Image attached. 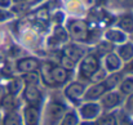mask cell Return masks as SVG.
I'll use <instances>...</instances> for the list:
<instances>
[{
	"instance_id": "16",
	"label": "cell",
	"mask_w": 133,
	"mask_h": 125,
	"mask_svg": "<svg viewBox=\"0 0 133 125\" xmlns=\"http://www.w3.org/2000/svg\"><path fill=\"white\" fill-rule=\"evenodd\" d=\"M114 26L122 30L123 32H125L127 35H131L133 32V12L127 10L119 14L114 22Z\"/></svg>"
},
{
	"instance_id": "31",
	"label": "cell",
	"mask_w": 133,
	"mask_h": 125,
	"mask_svg": "<svg viewBox=\"0 0 133 125\" xmlns=\"http://www.w3.org/2000/svg\"><path fill=\"white\" fill-rule=\"evenodd\" d=\"M80 6H85V8H93L97 3H98V0H75Z\"/></svg>"
},
{
	"instance_id": "5",
	"label": "cell",
	"mask_w": 133,
	"mask_h": 125,
	"mask_svg": "<svg viewBox=\"0 0 133 125\" xmlns=\"http://www.w3.org/2000/svg\"><path fill=\"white\" fill-rule=\"evenodd\" d=\"M87 86H88V83H84L78 79H72L63 86L62 97L66 99L69 105H71V107H78L83 102V97H84Z\"/></svg>"
},
{
	"instance_id": "8",
	"label": "cell",
	"mask_w": 133,
	"mask_h": 125,
	"mask_svg": "<svg viewBox=\"0 0 133 125\" xmlns=\"http://www.w3.org/2000/svg\"><path fill=\"white\" fill-rule=\"evenodd\" d=\"M98 102H99L103 112H112V111L122 108L123 102H124V97L115 89V90H110L106 94H103V97Z\"/></svg>"
},
{
	"instance_id": "28",
	"label": "cell",
	"mask_w": 133,
	"mask_h": 125,
	"mask_svg": "<svg viewBox=\"0 0 133 125\" xmlns=\"http://www.w3.org/2000/svg\"><path fill=\"white\" fill-rule=\"evenodd\" d=\"M110 5H114L119 9H131L133 6V0H109Z\"/></svg>"
},
{
	"instance_id": "35",
	"label": "cell",
	"mask_w": 133,
	"mask_h": 125,
	"mask_svg": "<svg viewBox=\"0 0 133 125\" xmlns=\"http://www.w3.org/2000/svg\"><path fill=\"white\" fill-rule=\"evenodd\" d=\"M12 1H13V4H25L30 0H12Z\"/></svg>"
},
{
	"instance_id": "18",
	"label": "cell",
	"mask_w": 133,
	"mask_h": 125,
	"mask_svg": "<svg viewBox=\"0 0 133 125\" xmlns=\"http://www.w3.org/2000/svg\"><path fill=\"white\" fill-rule=\"evenodd\" d=\"M1 125H23L21 112L18 110L5 111L1 116Z\"/></svg>"
},
{
	"instance_id": "37",
	"label": "cell",
	"mask_w": 133,
	"mask_h": 125,
	"mask_svg": "<svg viewBox=\"0 0 133 125\" xmlns=\"http://www.w3.org/2000/svg\"><path fill=\"white\" fill-rule=\"evenodd\" d=\"M1 116H3V115H1V112H0V125H1Z\"/></svg>"
},
{
	"instance_id": "32",
	"label": "cell",
	"mask_w": 133,
	"mask_h": 125,
	"mask_svg": "<svg viewBox=\"0 0 133 125\" xmlns=\"http://www.w3.org/2000/svg\"><path fill=\"white\" fill-rule=\"evenodd\" d=\"M123 72H124V74H133V58L128 63H124V66H123Z\"/></svg>"
},
{
	"instance_id": "19",
	"label": "cell",
	"mask_w": 133,
	"mask_h": 125,
	"mask_svg": "<svg viewBox=\"0 0 133 125\" xmlns=\"http://www.w3.org/2000/svg\"><path fill=\"white\" fill-rule=\"evenodd\" d=\"M116 90L123 95L127 97L133 93V74H124L122 81L119 83Z\"/></svg>"
},
{
	"instance_id": "23",
	"label": "cell",
	"mask_w": 133,
	"mask_h": 125,
	"mask_svg": "<svg viewBox=\"0 0 133 125\" xmlns=\"http://www.w3.org/2000/svg\"><path fill=\"white\" fill-rule=\"evenodd\" d=\"M97 125H118L116 123V111L102 112L101 116L96 120Z\"/></svg>"
},
{
	"instance_id": "21",
	"label": "cell",
	"mask_w": 133,
	"mask_h": 125,
	"mask_svg": "<svg viewBox=\"0 0 133 125\" xmlns=\"http://www.w3.org/2000/svg\"><path fill=\"white\" fill-rule=\"evenodd\" d=\"M123 76H124V72H123V71L107 74V76H106V79L103 80V83H105V85L107 86L109 92H110V90H115V89L118 88V85H119V83L122 81Z\"/></svg>"
},
{
	"instance_id": "24",
	"label": "cell",
	"mask_w": 133,
	"mask_h": 125,
	"mask_svg": "<svg viewBox=\"0 0 133 125\" xmlns=\"http://www.w3.org/2000/svg\"><path fill=\"white\" fill-rule=\"evenodd\" d=\"M115 49V45H112V44H110L109 41H106V40H101V41L97 43V45H96V49L93 50L97 55H99L101 58L103 57V55H106L107 53H110V52H112Z\"/></svg>"
},
{
	"instance_id": "34",
	"label": "cell",
	"mask_w": 133,
	"mask_h": 125,
	"mask_svg": "<svg viewBox=\"0 0 133 125\" xmlns=\"http://www.w3.org/2000/svg\"><path fill=\"white\" fill-rule=\"evenodd\" d=\"M79 125H97L96 121H80Z\"/></svg>"
},
{
	"instance_id": "14",
	"label": "cell",
	"mask_w": 133,
	"mask_h": 125,
	"mask_svg": "<svg viewBox=\"0 0 133 125\" xmlns=\"http://www.w3.org/2000/svg\"><path fill=\"white\" fill-rule=\"evenodd\" d=\"M70 40L69 34L65 29V26L62 25H56V27L53 29L50 36L48 38V45L49 46H62Z\"/></svg>"
},
{
	"instance_id": "13",
	"label": "cell",
	"mask_w": 133,
	"mask_h": 125,
	"mask_svg": "<svg viewBox=\"0 0 133 125\" xmlns=\"http://www.w3.org/2000/svg\"><path fill=\"white\" fill-rule=\"evenodd\" d=\"M109 92L107 86L105 85L103 81L101 83H94V84H89L85 89L83 101H90V102H98L103 94H106Z\"/></svg>"
},
{
	"instance_id": "11",
	"label": "cell",
	"mask_w": 133,
	"mask_h": 125,
	"mask_svg": "<svg viewBox=\"0 0 133 125\" xmlns=\"http://www.w3.org/2000/svg\"><path fill=\"white\" fill-rule=\"evenodd\" d=\"M23 125H40L42 124V107L25 105L21 111Z\"/></svg>"
},
{
	"instance_id": "27",
	"label": "cell",
	"mask_w": 133,
	"mask_h": 125,
	"mask_svg": "<svg viewBox=\"0 0 133 125\" xmlns=\"http://www.w3.org/2000/svg\"><path fill=\"white\" fill-rule=\"evenodd\" d=\"M106 76H107V72H106V70L101 66L94 74H93V76L90 78V80H89V84H94V83H101V81H103L105 79H106Z\"/></svg>"
},
{
	"instance_id": "22",
	"label": "cell",
	"mask_w": 133,
	"mask_h": 125,
	"mask_svg": "<svg viewBox=\"0 0 133 125\" xmlns=\"http://www.w3.org/2000/svg\"><path fill=\"white\" fill-rule=\"evenodd\" d=\"M22 89H23V83H22L21 78H13L6 85V93L13 97L21 94Z\"/></svg>"
},
{
	"instance_id": "26",
	"label": "cell",
	"mask_w": 133,
	"mask_h": 125,
	"mask_svg": "<svg viewBox=\"0 0 133 125\" xmlns=\"http://www.w3.org/2000/svg\"><path fill=\"white\" fill-rule=\"evenodd\" d=\"M116 123L118 125H133V115L123 108L116 110Z\"/></svg>"
},
{
	"instance_id": "6",
	"label": "cell",
	"mask_w": 133,
	"mask_h": 125,
	"mask_svg": "<svg viewBox=\"0 0 133 125\" xmlns=\"http://www.w3.org/2000/svg\"><path fill=\"white\" fill-rule=\"evenodd\" d=\"M75 108L82 121H96L103 112L99 102H90V101H83Z\"/></svg>"
},
{
	"instance_id": "12",
	"label": "cell",
	"mask_w": 133,
	"mask_h": 125,
	"mask_svg": "<svg viewBox=\"0 0 133 125\" xmlns=\"http://www.w3.org/2000/svg\"><path fill=\"white\" fill-rule=\"evenodd\" d=\"M102 62V67L106 70L107 74H112V72H119V71H123V61L119 58V55L115 53V50L107 53L106 55L102 57L101 59Z\"/></svg>"
},
{
	"instance_id": "36",
	"label": "cell",
	"mask_w": 133,
	"mask_h": 125,
	"mask_svg": "<svg viewBox=\"0 0 133 125\" xmlns=\"http://www.w3.org/2000/svg\"><path fill=\"white\" fill-rule=\"evenodd\" d=\"M131 41H133V32L131 34Z\"/></svg>"
},
{
	"instance_id": "2",
	"label": "cell",
	"mask_w": 133,
	"mask_h": 125,
	"mask_svg": "<svg viewBox=\"0 0 133 125\" xmlns=\"http://www.w3.org/2000/svg\"><path fill=\"white\" fill-rule=\"evenodd\" d=\"M65 29L69 38L79 44H90L93 39L94 29L88 19L82 17H69L65 21Z\"/></svg>"
},
{
	"instance_id": "25",
	"label": "cell",
	"mask_w": 133,
	"mask_h": 125,
	"mask_svg": "<svg viewBox=\"0 0 133 125\" xmlns=\"http://www.w3.org/2000/svg\"><path fill=\"white\" fill-rule=\"evenodd\" d=\"M19 78H21L23 85H39V84H40V75H39V71H32V72L22 74Z\"/></svg>"
},
{
	"instance_id": "7",
	"label": "cell",
	"mask_w": 133,
	"mask_h": 125,
	"mask_svg": "<svg viewBox=\"0 0 133 125\" xmlns=\"http://www.w3.org/2000/svg\"><path fill=\"white\" fill-rule=\"evenodd\" d=\"M21 98L25 102V105L38 106V107H43L45 101L44 93L39 85H23V89L21 92Z\"/></svg>"
},
{
	"instance_id": "1",
	"label": "cell",
	"mask_w": 133,
	"mask_h": 125,
	"mask_svg": "<svg viewBox=\"0 0 133 125\" xmlns=\"http://www.w3.org/2000/svg\"><path fill=\"white\" fill-rule=\"evenodd\" d=\"M39 75H40V83H43L46 88L57 89L63 88L69 81L72 80L74 71L66 70L58 63L54 62H42L39 67Z\"/></svg>"
},
{
	"instance_id": "15",
	"label": "cell",
	"mask_w": 133,
	"mask_h": 125,
	"mask_svg": "<svg viewBox=\"0 0 133 125\" xmlns=\"http://www.w3.org/2000/svg\"><path fill=\"white\" fill-rule=\"evenodd\" d=\"M102 38H103V40L109 41L110 44H112V45H115V46L128 40V35H127L125 32H123L122 30H119L118 27H115V26L107 27V29L103 31Z\"/></svg>"
},
{
	"instance_id": "10",
	"label": "cell",
	"mask_w": 133,
	"mask_h": 125,
	"mask_svg": "<svg viewBox=\"0 0 133 125\" xmlns=\"http://www.w3.org/2000/svg\"><path fill=\"white\" fill-rule=\"evenodd\" d=\"M42 65V61L38 57L34 55H26V57H19L16 63H14V68L16 71L22 75V74H27V72H32V71H38L39 67Z\"/></svg>"
},
{
	"instance_id": "3",
	"label": "cell",
	"mask_w": 133,
	"mask_h": 125,
	"mask_svg": "<svg viewBox=\"0 0 133 125\" xmlns=\"http://www.w3.org/2000/svg\"><path fill=\"white\" fill-rule=\"evenodd\" d=\"M71 106L63 97L52 95L48 101H44L42 107V124L40 125H58L65 112Z\"/></svg>"
},
{
	"instance_id": "4",
	"label": "cell",
	"mask_w": 133,
	"mask_h": 125,
	"mask_svg": "<svg viewBox=\"0 0 133 125\" xmlns=\"http://www.w3.org/2000/svg\"><path fill=\"white\" fill-rule=\"evenodd\" d=\"M101 57L97 55L93 50L88 52L76 65V75H78V80H82L84 83H89L90 78L93 76V74L102 66L101 62Z\"/></svg>"
},
{
	"instance_id": "29",
	"label": "cell",
	"mask_w": 133,
	"mask_h": 125,
	"mask_svg": "<svg viewBox=\"0 0 133 125\" xmlns=\"http://www.w3.org/2000/svg\"><path fill=\"white\" fill-rule=\"evenodd\" d=\"M122 108L133 115V93L129 94V95H127V97H124V102H123Z\"/></svg>"
},
{
	"instance_id": "17",
	"label": "cell",
	"mask_w": 133,
	"mask_h": 125,
	"mask_svg": "<svg viewBox=\"0 0 133 125\" xmlns=\"http://www.w3.org/2000/svg\"><path fill=\"white\" fill-rule=\"evenodd\" d=\"M114 50L119 55V58L123 61V63H128L133 58V41L128 39L127 41L116 45Z\"/></svg>"
},
{
	"instance_id": "20",
	"label": "cell",
	"mask_w": 133,
	"mask_h": 125,
	"mask_svg": "<svg viewBox=\"0 0 133 125\" xmlns=\"http://www.w3.org/2000/svg\"><path fill=\"white\" fill-rule=\"evenodd\" d=\"M80 117H79V115H78V111H76V108L75 107H70L66 112H65V115L62 116V119H61V121L58 123V125H79L80 124Z\"/></svg>"
},
{
	"instance_id": "9",
	"label": "cell",
	"mask_w": 133,
	"mask_h": 125,
	"mask_svg": "<svg viewBox=\"0 0 133 125\" xmlns=\"http://www.w3.org/2000/svg\"><path fill=\"white\" fill-rule=\"evenodd\" d=\"M88 53L87 48L84 46V44H79L75 41H67L65 45L61 46L59 54L65 55L66 58H69L70 61L75 62L76 65L79 63V61Z\"/></svg>"
},
{
	"instance_id": "33",
	"label": "cell",
	"mask_w": 133,
	"mask_h": 125,
	"mask_svg": "<svg viewBox=\"0 0 133 125\" xmlns=\"http://www.w3.org/2000/svg\"><path fill=\"white\" fill-rule=\"evenodd\" d=\"M13 1L12 0H0V8L3 9H10Z\"/></svg>"
},
{
	"instance_id": "30",
	"label": "cell",
	"mask_w": 133,
	"mask_h": 125,
	"mask_svg": "<svg viewBox=\"0 0 133 125\" xmlns=\"http://www.w3.org/2000/svg\"><path fill=\"white\" fill-rule=\"evenodd\" d=\"M14 17V13L9 9H3L0 8V22H6Z\"/></svg>"
}]
</instances>
